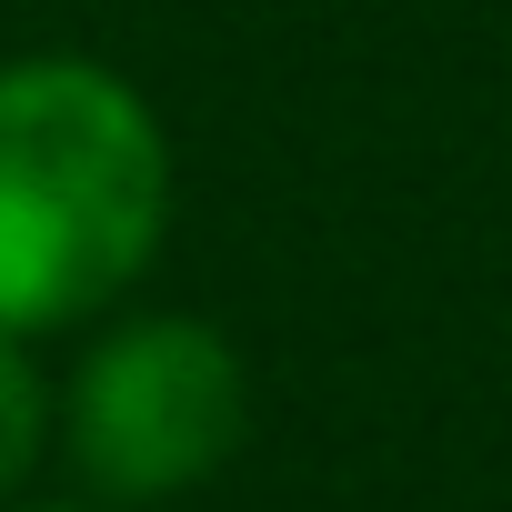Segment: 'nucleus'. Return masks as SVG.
I'll return each mask as SVG.
<instances>
[{
	"mask_svg": "<svg viewBox=\"0 0 512 512\" xmlns=\"http://www.w3.org/2000/svg\"><path fill=\"white\" fill-rule=\"evenodd\" d=\"M251 432V372L201 312H101L71 382H51V442L101 502H181Z\"/></svg>",
	"mask_w": 512,
	"mask_h": 512,
	"instance_id": "2",
	"label": "nucleus"
},
{
	"mask_svg": "<svg viewBox=\"0 0 512 512\" xmlns=\"http://www.w3.org/2000/svg\"><path fill=\"white\" fill-rule=\"evenodd\" d=\"M171 201V121L121 61H0V332L51 342L121 312L171 241Z\"/></svg>",
	"mask_w": 512,
	"mask_h": 512,
	"instance_id": "1",
	"label": "nucleus"
},
{
	"mask_svg": "<svg viewBox=\"0 0 512 512\" xmlns=\"http://www.w3.org/2000/svg\"><path fill=\"white\" fill-rule=\"evenodd\" d=\"M51 452V372H41V342L0 332V502H21V482L41 472Z\"/></svg>",
	"mask_w": 512,
	"mask_h": 512,
	"instance_id": "3",
	"label": "nucleus"
},
{
	"mask_svg": "<svg viewBox=\"0 0 512 512\" xmlns=\"http://www.w3.org/2000/svg\"><path fill=\"white\" fill-rule=\"evenodd\" d=\"M0 512H101V502H0Z\"/></svg>",
	"mask_w": 512,
	"mask_h": 512,
	"instance_id": "4",
	"label": "nucleus"
}]
</instances>
